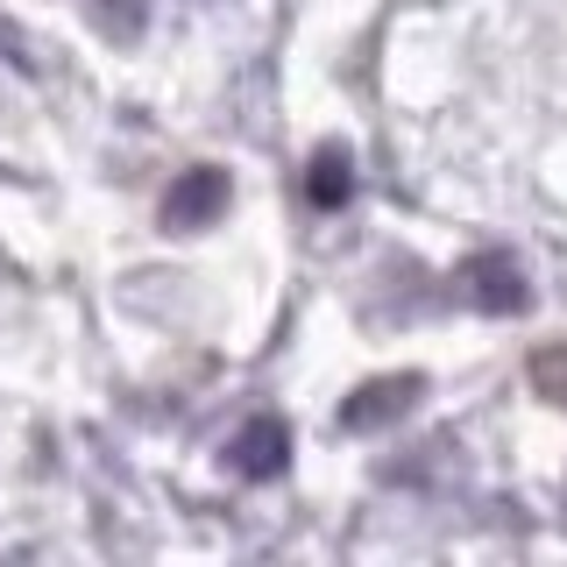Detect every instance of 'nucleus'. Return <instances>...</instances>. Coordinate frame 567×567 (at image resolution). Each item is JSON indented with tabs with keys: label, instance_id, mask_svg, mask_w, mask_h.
I'll return each instance as SVG.
<instances>
[{
	"label": "nucleus",
	"instance_id": "f257e3e1",
	"mask_svg": "<svg viewBox=\"0 0 567 567\" xmlns=\"http://www.w3.org/2000/svg\"><path fill=\"white\" fill-rule=\"evenodd\" d=\"M227 199H235V185H227V171L213 164H192L177 185L164 192V227L171 235H199V227H213L227 213Z\"/></svg>",
	"mask_w": 567,
	"mask_h": 567
},
{
	"label": "nucleus",
	"instance_id": "423d86ee",
	"mask_svg": "<svg viewBox=\"0 0 567 567\" xmlns=\"http://www.w3.org/2000/svg\"><path fill=\"white\" fill-rule=\"evenodd\" d=\"M85 14H93L114 43H135L142 22H150V0H85Z\"/></svg>",
	"mask_w": 567,
	"mask_h": 567
},
{
	"label": "nucleus",
	"instance_id": "20e7f679",
	"mask_svg": "<svg viewBox=\"0 0 567 567\" xmlns=\"http://www.w3.org/2000/svg\"><path fill=\"white\" fill-rule=\"evenodd\" d=\"M284 461H291V425L284 419H248L235 440H227V468L241 475V483H270L284 475Z\"/></svg>",
	"mask_w": 567,
	"mask_h": 567
},
{
	"label": "nucleus",
	"instance_id": "39448f33",
	"mask_svg": "<svg viewBox=\"0 0 567 567\" xmlns=\"http://www.w3.org/2000/svg\"><path fill=\"white\" fill-rule=\"evenodd\" d=\"M306 199L319 213H341L354 199V156L341 150V142H327V150H312V164H306Z\"/></svg>",
	"mask_w": 567,
	"mask_h": 567
},
{
	"label": "nucleus",
	"instance_id": "0eeeda50",
	"mask_svg": "<svg viewBox=\"0 0 567 567\" xmlns=\"http://www.w3.org/2000/svg\"><path fill=\"white\" fill-rule=\"evenodd\" d=\"M532 390H539L546 404H567V341L532 354Z\"/></svg>",
	"mask_w": 567,
	"mask_h": 567
},
{
	"label": "nucleus",
	"instance_id": "f03ea898",
	"mask_svg": "<svg viewBox=\"0 0 567 567\" xmlns=\"http://www.w3.org/2000/svg\"><path fill=\"white\" fill-rule=\"evenodd\" d=\"M461 298H468L475 312H525L532 284H525V270L504 256V248H483V256L461 262Z\"/></svg>",
	"mask_w": 567,
	"mask_h": 567
},
{
	"label": "nucleus",
	"instance_id": "7ed1b4c3",
	"mask_svg": "<svg viewBox=\"0 0 567 567\" xmlns=\"http://www.w3.org/2000/svg\"><path fill=\"white\" fill-rule=\"evenodd\" d=\"M425 398V377H369L354 398L341 404V433H377V425H390V419H404L412 404Z\"/></svg>",
	"mask_w": 567,
	"mask_h": 567
}]
</instances>
